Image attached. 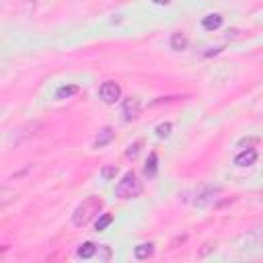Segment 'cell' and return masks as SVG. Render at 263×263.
Listing matches in <instances>:
<instances>
[{"label":"cell","instance_id":"cell-19","mask_svg":"<svg viewBox=\"0 0 263 263\" xmlns=\"http://www.w3.org/2000/svg\"><path fill=\"white\" fill-rule=\"evenodd\" d=\"M171 130H173V126L169 124V121H166V124H161L159 128H156V136H159V138H166V136L171 134Z\"/></svg>","mask_w":263,"mask_h":263},{"label":"cell","instance_id":"cell-4","mask_svg":"<svg viewBox=\"0 0 263 263\" xmlns=\"http://www.w3.org/2000/svg\"><path fill=\"white\" fill-rule=\"evenodd\" d=\"M220 191H222V187H214V185H206V187H201L199 191H197V196H196V204L197 206H206V204H210L212 199H216V196H220Z\"/></svg>","mask_w":263,"mask_h":263},{"label":"cell","instance_id":"cell-16","mask_svg":"<svg viewBox=\"0 0 263 263\" xmlns=\"http://www.w3.org/2000/svg\"><path fill=\"white\" fill-rule=\"evenodd\" d=\"M142 144H144L142 140H136L134 144H130V148L126 150V156H128V159H136L138 152H140V148H142Z\"/></svg>","mask_w":263,"mask_h":263},{"label":"cell","instance_id":"cell-15","mask_svg":"<svg viewBox=\"0 0 263 263\" xmlns=\"http://www.w3.org/2000/svg\"><path fill=\"white\" fill-rule=\"evenodd\" d=\"M113 222V216L111 214H103L101 218H99V220H97V224H95V229H97L99 232L101 230H105V229H107V226Z\"/></svg>","mask_w":263,"mask_h":263},{"label":"cell","instance_id":"cell-20","mask_svg":"<svg viewBox=\"0 0 263 263\" xmlns=\"http://www.w3.org/2000/svg\"><path fill=\"white\" fill-rule=\"evenodd\" d=\"M214 247H212V245H206V249H201V253H199V257H204V255H208V253L210 251H212Z\"/></svg>","mask_w":263,"mask_h":263},{"label":"cell","instance_id":"cell-9","mask_svg":"<svg viewBox=\"0 0 263 263\" xmlns=\"http://www.w3.org/2000/svg\"><path fill=\"white\" fill-rule=\"evenodd\" d=\"M201 27L206 31H216L222 27V16L220 15H208L204 16V21H201Z\"/></svg>","mask_w":263,"mask_h":263},{"label":"cell","instance_id":"cell-11","mask_svg":"<svg viewBox=\"0 0 263 263\" xmlns=\"http://www.w3.org/2000/svg\"><path fill=\"white\" fill-rule=\"evenodd\" d=\"M156 171H159V156H156V152H150V156H148V161H146V166H144V173L148 177H154Z\"/></svg>","mask_w":263,"mask_h":263},{"label":"cell","instance_id":"cell-6","mask_svg":"<svg viewBox=\"0 0 263 263\" xmlns=\"http://www.w3.org/2000/svg\"><path fill=\"white\" fill-rule=\"evenodd\" d=\"M43 126L41 124H29V126H25V128H21V130H16V134H15V138L11 140V142L15 144H21L23 140H27V138H31V136H35V134H39V130H41Z\"/></svg>","mask_w":263,"mask_h":263},{"label":"cell","instance_id":"cell-5","mask_svg":"<svg viewBox=\"0 0 263 263\" xmlns=\"http://www.w3.org/2000/svg\"><path fill=\"white\" fill-rule=\"evenodd\" d=\"M140 109H142V105H140V99L138 97H130L124 101V119L126 121H134L138 115H140Z\"/></svg>","mask_w":263,"mask_h":263},{"label":"cell","instance_id":"cell-12","mask_svg":"<svg viewBox=\"0 0 263 263\" xmlns=\"http://www.w3.org/2000/svg\"><path fill=\"white\" fill-rule=\"evenodd\" d=\"M78 86L76 84H68V86H60V89L56 91V99H70L74 97V95H78Z\"/></svg>","mask_w":263,"mask_h":263},{"label":"cell","instance_id":"cell-22","mask_svg":"<svg viewBox=\"0 0 263 263\" xmlns=\"http://www.w3.org/2000/svg\"><path fill=\"white\" fill-rule=\"evenodd\" d=\"M261 199H263V191H261Z\"/></svg>","mask_w":263,"mask_h":263},{"label":"cell","instance_id":"cell-21","mask_svg":"<svg viewBox=\"0 0 263 263\" xmlns=\"http://www.w3.org/2000/svg\"><path fill=\"white\" fill-rule=\"evenodd\" d=\"M154 4H169V0H152Z\"/></svg>","mask_w":263,"mask_h":263},{"label":"cell","instance_id":"cell-17","mask_svg":"<svg viewBox=\"0 0 263 263\" xmlns=\"http://www.w3.org/2000/svg\"><path fill=\"white\" fill-rule=\"evenodd\" d=\"M117 175V166L115 164H109V166H103V171H101V177L105 181H111L113 177Z\"/></svg>","mask_w":263,"mask_h":263},{"label":"cell","instance_id":"cell-3","mask_svg":"<svg viewBox=\"0 0 263 263\" xmlns=\"http://www.w3.org/2000/svg\"><path fill=\"white\" fill-rule=\"evenodd\" d=\"M99 97H101L103 103H115V101L121 97L119 84H117V82H113V81L103 82V84H101V89H99Z\"/></svg>","mask_w":263,"mask_h":263},{"label":"cell","instance_id":"cell-8","mask_svg":"<svg viewBox=\"0 0 263 263\" xmlns=\"http://www.w3.org/2000/svg\"><path fill=\"white\" fill-rule=\"evenodd\" d=\"M113 140V130L111 128H103L99 134H97V138H95V142H93V148H105L109 142Z\"/></svg>","mask_w":263,"mask_h":263},{"label":"cell","instance_id":"cell-2","mask_svg":"<svg viewBox=\"0 0 263 263\" xmlns=\"http://www.w3.org/2000/svg\"><path fill=\"white\" fill-rule=\"evenodd\" d=\"M140 191H142V183L138 181V177L134 173H126L121 181L115 185V196L121 197V199H132L136 197Z\"/></svg>","mask_w":263,"mask_h":263},{"label":"cell","instance_id":"cell-18","mask_svg":"<svg viewBox=\"0 0 263 263\" xmlns=\"http://www.w3.org/2000/svg\"><path fill=\"white\" fill-rule=\"evenodd\" d=\"M249 241H253L255 245H263V226H257V229H253V232L249 234Z\"/></svg>","mask_w":263,"mask_h":263},{"label":"cell","instance_id":"cell-14","mask_svg":"<svg viewBox=\"0 0 263 263\" xmlns=\"http://www.w3.org/2000/svg\"><path fill=\"white\" fill-rule=\"evenodd\" d=\"M95 253H97V245H93V243H84L78 247V257H82V259H91Z\"/></svg>","mask_w":263,"mask_h":263},{"label":"cell","instance_id":"cell-1","mask_svg":"<svg viewBox=\"0 0 263 263\" xmlns=\"http://www.w3.org/2000/svg\"><path fill=\"white\" fill-rule=\"evenodd\" d=\"M101 208H103V199L101 197H97V196L86 197L82 204L76 206L74 214H72V224L76 226V229H84V226L101 212Z\"/></svg>","mask_w":263,"mask_h":263},{"label":"cell","instance_id":"cell-13","mask_svg":"<svg viewBox=\"0 0 263 263\" xmlns=\"http://www.w3.org/2000/svg\"><path fill=\"white\" fill-rule=\"evenodd\" d=\"M187 48V37L183 33H173V37H171V49L175 51H183Z\"/></svg>","mask_w":263,"mask_h":263},{"label":"cell","instance_id":"cell-7","mask_svg":"<svg viewBox=\"0 0 263 263\" xmlns=\"http://www.w3.org/2000/svg\"><path fill=\"white\" fill-rule=\"evenodd\" d=\"M257 161V150L255 148H247V150H243L234 156V164L236 166H251V164H255Z\"/></svg>","mask_w":263,"mask_h":263},{"label":"cell","instance_id":"cell-10","mask_svg":"<svg viewBox=\"0 0 263 263\" xmlns=\"http://www.w3.org/2000/svg\"><path fill=\"white\" fill-rule=\"evenodd\" d=\"M152 253H154V245L152 243H142V245H138V247L134 249V255L136 259H148V257H152Z\"/></svg>","mask_w":263,"mask_h":263}]
</instances>
